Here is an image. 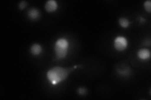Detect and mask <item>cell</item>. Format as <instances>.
Returning <instances> with one entry per match:
<instances>
[{
  "label": "cell",
  "instance_id": "cell-1",
  "mask_svg": "<svg viewBox=\"0 0 151 100\" xmlns=\"http://www.w3.org/2000/svg\"><path fill=\"white\" fill-rule=\"evenodd\" d=\"M74 68H66L60 66H55L49 69L46 73V77L51 85H58L68 78L70 73L74 71Z\"/></svg>",
  "mask_w": 151,
  "mask_h": 100
},
{
  "label": "cell",
  "instance_id": "cell-2",
  "mask_svg": "<svg viewBox=\"0 0 151 100\" xmlns=\"http://www.w3.org/2000/svg\"><path fill=\"white\" fill-rule=\"evenodd\" d=\"M69 42L65 38H60L54 43V50L55 56L58 60H63L68 54Z\"/></svg>",
  "mask_w": 151,
  "mask_h": 100
},
{
  "label": "cell",
  "instance_id": "cell-3",
  "mask_svg": "<svg viewBox=\"0 0 151 100\" xmlns=\"http://www.w3.org/2000/svg\"><path fill=\"white\" fill-rule=\"evenodd\" d=\"M113 46L116 51L122 52L124 51L129 46V42L125 37L123 36H116L114 41H113Z\"/></svg>",
  "mask_w": 151,
  "mask_h": 100
},
{
  "label": "cell",
  "instance_id": "cell-4",
  "mask_svg": "<svg viewBox=\"0 0 151 100\" xmlns=\"http://www.w3.org/2000/svg\"><path fill=\"white\" fill-rule=\"evenodd\" d=\"M137 57L141 61H147L150 58V51L147 48H142L137 51Z\"/></svg>",
  "mask_w": 151,
  "mask_h": 100
},
{
  "label": "cell",
  "instance_id": "cell-5",
  "mask_svg": "<svg viewBox=\"0 0 151 100\" xmlns=\"http://www.w3.org/2000/svg\"><path fill=\"white\" fill-rule=\"evenodd\" d=\"M44 8L47 12L53 13L58 9V3L55 0H49L45 3Z\"/></svg>",
  "mask_w": 151,
  "mask_h": 100
},
{
  "label": "cell",
  "instance_id": "cell-6",
  "mask_svg": "<svg viewBox=\"0 0 151 100\" xmlns=\"http://www.w3.org/2000/svg\"><path fill=\"white\" fill-rule=\"evenodd\" d=\"M27 16L31 20H39L40 16V13L39 9L35 8H31L28 10Z\"/></svg>",
  "mask_w": 151,
  "mask_h": 100
},
{
  "label": "cell",
  "instance_id": "cell-7",
  "mask_svg": "<svg viewBox=\"0 0 151 100\" xmlns=\"http://www.w3.org/2000/svg\"><path fill=\"white\" fill-rule=\"evenodd\" d=\"M30 53L32 55L34 56H39L41 55V53L43 51V48H42V45L38 43L33 44L30 47Z\"/></svg>",
  "mask_w": 151,
  "mask_h": 100
},
{
  "label": "cell",
  "instance_id": "cell-8",
  "mask_svg": "<svg viewBox=\"0 0 151 100\" xmlns=\"http://www.w3.org/2000/svg\"><path fill=\"white\" fill-rule=\"evenodd\" d=\"M119 25L123 28H127L130 25V21H129V19L126 18H120L119 20Z\"/></svg>",
  "mask_w": 151,
  "mask_h": 100
},
{
  "label": "cell",
  "instance_id": "cell-9",
  "mask_svg": "<svg viewBox=\"0 0 151 100\" xmlns=\"http://www.w3.org/2000/svg\"><path fill=\"white\" fill-rule=\"evenodd\" d=\"M144 8L145 9V10L147 13H150L151 12V1L150 0L145 1L144 3Z\"/></svg>",
  "mask_w": 151,
  "mask_h": 100
},
{
  "label": "cell",
  "instance_id": "cell-10",
  "mask_svg": "<svg viewBox=\"0 0 151 100\" xmlns=\"http://www.w3.org/2000/svg\"><path fill=\"white\" fill-rule=\"evenodd\" d=\"M77 92L79 95H81V96H84V95L87 94L88 90L86 88H84V87H79L77 89Z\"/></svg>",
  "mask_w": 151,
  "mask_h": 100
},
{
  "label": "cell",
  "instance_id": "cell-11",
  "mask_svg": "<svg viewBox=\"0 0 151 100\" xmlns=\"http://www.w3.org/2000/svg\"><path fill=\"white\" fill-rule=\"evenodd\" d=\"M28 6V3L27 1H22L21 2L19 3L18 4V8L20 10H23L25 8H27V6Z\"/></svg>",
  "mask_w": 151,
  "mask_h": 100
},
{
  "label": "cell",
  "instance_id": "cell-12",
  "mask_svg": "<svg viewBox=\"0 0 151 100\" xmlns=\"http://www.w3.org/2000/svg\"><path fill=\"white\" fill-rule=\"evenodd\" d=\"M140 23H144V22H145V19L144 18H142V17H140Z\"/></svg>",
  "mask_w": 151,
  "mask_h": 100
}]
</instances>
